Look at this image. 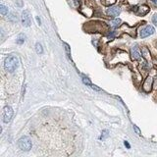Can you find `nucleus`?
I'll list each match as a JSON object with an SVG mask.
<instances>
[{"instance_id":"nucleus-1","label":"nucleus","mask_w":157,"mask_h":157,"mask_svg":"<svg viewBox=\"0 0 157 157\" xmlns=\"http://www.w3.org/2000/svg\"><path fill=\"white\" fill-rule=\"evenodd\" d=\"M19 66V59L17 56H8L4 61V68L7 72L9 73H13L14 71H16V69Z\"/></svg>"},{"instance_id":"nucleus-2","label":"nucleus","mask_w":157,"mask_h":157,"mask_svg":"<svg viewBox=\"0 0 157 157\" xmlns=\"http://www.w3.org/2000/svg\"><path fill=\"white\" fill-rule=\"evenodd\" d=\"M18 145H19L20 149L23 151H30L31 149V140L30 138L28 137H22L18 141Z\"/></svg>"},{"instance_id":"nucleus-3","label":"nucleus","mask_w":157,"mask_h":157,"mask_svg":"<svg viewBox=\"0 0 157 157\" xmlns=\"http://www.w3.org/2000/svg\"><path fill=\"white\" fill-rule=\"evenodd\" d=\"M13 109L10 106H5L3 109V113H2V117H3V122L4 123H8L10 122L13 117Z\"/></svg>"},{"instance_id":"nucleus-4","label":"nucleus","mask_w":157,"mask_h":157,"mask_svg":"<svg viewBox=\"0 0 157 157\" xmlns=\"http://www.w3.org/2000/svg\"><path fill=\"white\" fill-rule=\"evenodd\" d=\"M154 28L152 27V26H146L144 29H142L141 31H140V38H147V37H149L151 34H153L154 33Z\"/></svg>"},{"instance_id":"nucleus-5","label":"nucleus","mask_w":157,"mask_h":157,"mask_svg":"<svg viewBox=\"0 0 157 157\" xmlns=\"http://www.w3.org/2000/svg\"><path fill=\"white\" fill-rule=\"evenodd\" d=\"M22 22H23V26L24 27H30L31 24V16H30V12L29 11H24L22 14Z\"/></svg>"},{"instance_id":"nucleus-6","label":"nucleus","mask_w":157,"mask_h":157,"mask_svg":"<svg viewBox=\"0 0 157 157\" xmlns=\"http://www.w3.org/2000/svg\"><path fill=\"white\" fill-rule=\"evenodd\" d=\"M107 15L109 16H112V17H115V16H118L120 13H121V9L120 7L118 6H113V7H110L107 9Z\"/></svg>"},{"instance_id":"nucleus-7","label":"nucleus","mask_w":157,"mask_h":157,"mask_svg":"<svg viewBox=\"0 0 157 157\" xmlns=\"http://www.w3.org/2000/svg\"><path fill=\"white\" fill-rule=\"evenodd\" d=\"M132 59H135V60H139L140 58H141V54H140V52L138 50V47L137 45H135V46H132Z\"/></svg>"},{"instance_id":"nucleus-8","label":"nucleus","mask_w":157,"mask_h":157,"mask_svg":"<svg viewBox=\"0 0 157 157\" xmlns=\"http://www.w3.org/2000/svg\"><path fill=\"white\" fill-rule=\"evenodd\" d=\"M151 86H152V79H151V78H148L144 83V89L146 90V91L150 90Z\"/></svg>"},{"instance_id":"nucleus-9","label":"nucleus","mask_w":157,"mask_h":157,"mask_svg":"<svg viewBox=\"0 0 157 157\" xmlns=\"http://www.w3.org/2000/svg\"><path fill=\"white\" fill-rule=\"evenodd\" d=\"M25 40H26V35L25 34H23V33H21V34L18 35V38L16 39V42L18 44H23L25 42Z\"/></svg>"},{"instance_id":"nucleus-10","label":"nucleus","mask_w":157,"mask_h":157,"mask_svg":"<svg viewBox=\"0 0 157 157\" xmlns=\"http://www.w3.org/2000/svg\"><path fill=\"white\" fill-rule=\"evenodd\" d=\"M120 24H121V20L118 19V18H117V19H114V20H112V21H111V26H112L113 28H117V27H118Z\"/></svg>"},{"instance_id":"nucleus-11","label":"nucleus","mask_w":157,"mask_h":157,"mask_svg":"<svg viewBox=\"0 0 157 157\" xmlns=\"http://www.w3.org/2000/svg\"><path fill=\"white\" fill-rule=\"evenodd\" d=\"M35 51L38 54H41L43 52V49H42V46L40 43H37L35 44Z\"/></svg>"},{"instance_id":"nucleus-12","label":"nucleus","mask_w":157,"mask_h":157,"mask_svg":"<svg viewBox=\"0 0 157 157\" xmlns=\"http://www.w3.org/2000/svg\"><path fill=\"white\" fill-rule=\"evenodd\" d=\"M0 13L2 15H6L7 13H8V8L6 6H4L3 4H1L0 5Z\"/></svg>"},{"instance_id":"nucleus-13","label":"nucleus","mask_w":157,"mask_h":157,"mask_svg":"<svg viewBox=\"0 0 157 157\" xmlns=\"http://www.w3.org/2000/svg\"><path fill=\"white\" fill-rule=\"evenodd\" d=\"M82 82H83V83L84 84H87V86H88V87H91V82H90V81H89V79H88L87 77H83L82 78Z\"/></svg>"},{"instance_id":"nucleus-14","label":"nucleus","mask_w":157,"mask_h":157,"mask_svg":"<svg viewBox=\"0 0 157 157\" xmlns=\"http://www.w3.org/2000/svg\"><path fill=\"white\" fill-rule=\"evenodd\" d=\"M107 137H108V131L105 130V131H103V132H102V135H101V137H100V139H105Z\"/></svg>"},{"instance_id":"nucleus-15","label":"nucleus","mask_w":157,"mask_h":157,"mask_svg":"<svg viewBox=\"0 0 157 157\" xmlns=\"http://www.w3.org/2000/svg\"><path fill=\"white\" fill-rule=\"evenodd\" d=\"M152 22L155 26H157V14H154L152 17Z\"/></svg>"},{"instance_id":"nucleus-16","label":"nucleus","mask_w":157,"mask_h":157,"mask_svg":"<svg viewBox=\"0 0 157 157\" xmlns=\"http://www.w3.org/2000/svg\"><path fill=\"white\" fill-rule=\"evenodd\" d=\"M65 45V48H66V51H67V54H68V56H70V50H69V45L66 43H64Z\"/></svg>"},{"instance_id":"nucleus-17","label":"nucleus","mask_w":157,"mask_h":157,"mask_svg":"<svg viewBox=\"0 0 157 157\" xmlns=\"http://www.w3.org/2000/svg\"><path fill=\"white\" fill-rule=\"evenodd\" d=\"M134 130L136 131V132H137L138 135H140V131H139V129H138L137 126H134Z\"/></svg>"},{"instance_id":"nucleus-18","label":"nucleus","mask_w":157,"mask_h":157,"mask_svg":"<svg viewBox=\"0 0 157 157\" xmlns=\"http://www.w3.org/2000/svg\"><path fill=\"white\" fill-rule=\"evenodd\" d=\"M90 88H92V89H95V90H97V91H99V90H100V88H97V87H96V86H94V84H91V87H90Z\"/></svg>"},{"instance_id":"nucleus-19","label":"nucleus","mask_w":157,"mask_h":157,"mask_svg":"<svg viewBox=\"0 0 157 157\" xmlns=\"http://www.w3.org/2000/svg\"><path fill=\"white\" fill-rule=\"evenodd\" d=\"M114 38V32L113 31H111L109 34H108V38H110V39H112Z\"/></svg>"},{"instance_id":"nucleus-20","label":"nucleus","mask_w":157,"mask_h":157,"mask_svg":"<svg viewBox=\"0 0 157 157\" xmlns=\"http://www.w3.org/2000/svg\"><path fill=\"white\" fill-rule=\"evenodd\" d=\"M17 5L19 7L23 6V3H22V0H17Z\"/></svg>"},{"instance_id":"nucleus-21","label":"nucleus","mask_w":157,"mask_h":157,"mask_svg":"<svg viewBox=\"0 0 157 157\" xmlns=\"http://www.w3.org/2000/svg\"><path fill=\"white\" fill-rule=\"evenodd\" d=\"M124 144H125V146H127V148H131V145H130V143L128 141H125Z\"/></svg>"},{"instance_id":"nucleus-22","label":"nucleus","mask_w":157,"mask_h":157,"mask_svg":"<svg viewBox=\"0 0 157 157\" xmlns=\"http://www.w3.org/2000/svg\"><path fill=\"white\" fill-rule=\"evenodd\" d=\"M151 1H152L154 4H156V5H157V0H151Z\"/></svg>"},{"instance_id":"nucleus-23","label":"nucleus","mask_w":157,"mask_h":157,"mask_svg":"<svg viewBox=\"0 0 157 157\" xmlns=\"http://www.w3.org/2000/svg\"><path fill=\"white\" fill-rule=\"evenodd\" d=\"M37 20H38V24H39V25H40V19H39V18H37Z\"/></svg>"}]
</instances>
